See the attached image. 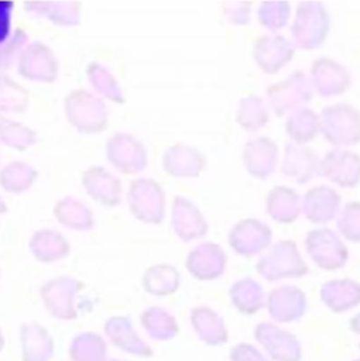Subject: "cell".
<instances>
[{"mask_svg": "<svg viewBox=\"0 0 360 361\" xmlns=\"http://www.w3.org/2000/svg\"><path fill=\"white\" fill-rule=\"evenodd\" d=\"M65 114L72 127L86 134L102 133L109 124V113L103 100L83 89L72 90L65 97Z\"/></svg>", "mask_w": 360, "mask_h": 361, "instance_id": "obj_1", "label": "cell"}, {"mask_svg": "<svg viewBox=\"0 0 360 361\" xmlns=\"http://www.w3.org/2000/svg\"><path fill=\"white\" fill-rule=\"evenodd\" d=\"M128 207L133 215L145 224H160L165 216V191L154 179L141 178L131 181Z\"/></svg>", "mask_w": 360, "mask_h": 361, "instance_id": "obj_2", "label": "cell"}, {"mask_svg": "<svg viewBox=\"0 0 360 361\" xmlns=\"http://www.w3.org/2000/svg\"><path fill=\"white\" fill-rule=\"evenodd\" d=\"M106 157L110 164L124 175L141 172L148 164L144 145L133 135L116 133L106 144Z\"/></svg>", "mask_w": 360, "mask_h": 361, "instance_id": "obj_3", "label": "cell"}, {"mask_svg": "<svg viewBox=\"0 0 360 361\" xmlns=\"http://www.w3.org/2000/svg\"><path fill=\"white\" fill-rule=\"evenodd\" d=\"M18 72L32 82L52 83L56 80L58 62L49 47L42 42L28 44L20 54Z\"/></svg>", "mask_w": 360, "mask_h": 361, "instance_id": "obj_4", "label": "cell"}, {"mask_svg": "<svg viewBox=\"0 0 360 361\" xmlns=\"http://www.w3.org/2000/svg\"><path fill=\"white\" fill-rule=\"evenodd\" d=\"M82 185L86 192L106 207L120 202L123 185L121 180L102 166H92L82 175Z\"/></svg>", "mask_w": 360, "mask_h": 361, "instance_id": "obj_5", "label": "cell"}, {"mask_svg": "<svg viewBox=\"0 0 360 361\" xmlns=\"http://www.w3.org/2000/svg\"><path fill=\"white\" fill-rule=\"evenodd\" d=\"M162 166L174 178L196 176L201 168V158L193 148L178 142L167 148Z\"/></svg>", "mask_w": 360, "mask_h": 361, "instance_id": "obj_6", "label": "cell"}, {"mask_svg": "<svg viewBox=\"0 0 360 361\" xmlns=\"http://www.w3.org/2000/svg\"><path fill=\"white\" fill-rule=\"evenodd\" d=\"M54 215L59 224L75 231H89L95 225L90 208L73 197L58 200L54 207Z\"/></svg>", "mask_w": 360, "mask_h": 361, "instance_id": "obj_7", "label": "cell"}, {"mask_svg": "<svg viewBox=\"0 0 360 361\" xmlns=\"http://www.w3.org/2000/svg\"><path fill=\"white\" fill-rule=\"evenodd\" d=\"M172 228L183 240H190L204 232L203 219L196 207L183 197H175L172 204Z\"/></svg>", "mask_w": 360, "mask_h": 361, "instance_id": "obj_8", "label": "cell"}, {"mask_svg": "<svg viewBox=\"0 0 360 361\" xmlns=\"http://www.w3.org/2000/svg\"><path fill=\"white\" fill-rule=\"evenodd\" d=\"M27 13L45 17L58 25L79 24V4L72 1H31L24 3Z\"/></svg>", "mask_w": 360, "mask_h": 361, "instance_id": "obj_9", "label": "cell"}, {"mask_svg": "<svg viewBox=\"0 0 360 361\" xmlns=\"http://www.w3.org/2000/svg\"><path fill=\"white\" fill-rule=\"evenodd\" d=\"M11 1H0V66H7L20 49H24L27 41L23 31L10 34L11 21Z\"/></svg>", "mask_w": 360, "mask_h": 361, "instance_id": "obj_10", "label": "cell"}, {"mask_svg": "<svg viewBox=\"0 0 360 361\" xmlns=\"http://www.w3.org/2000/svg\"><path fill=\"white\" fill-rule=\"evenodd\" d=\"M30 249L37 259L42 262H54L68 255L69 243L59 232L41 229L31 236Z\"/></svg>", "mask_w": 360, "mask_h": 361, "instance_id": "obj_11", "label": "cell"}, {"mask_svg": "<svg viewBox=\"0 0 360 361\" xmlns=\"http://www.w3.org/2000/svg\"><path fill=\"white\" fill-rule=\"evenodd\" d=\"M38 172L25 162H10L0 171V184L10 194H23L37 179Z\"/></svg>", "mask_w": 360, "mask_h": 361, "instance_id": "obj_12", "label": "cell"}, {"mask_svg": "<svg viewBox=\"0 0 360 361\" xmlns=\"http://www.w3.org/2000/svg\"><path fill=\"white\" fill-rule=\"evenodd\" d=\"M0 142L16 151H25L37 142V134L27 126L0 114Z\"/></svg>", "mask_w": 360, "mask_h": 361, "instance_id": "obj_13", "label": "cell"}, {"mask_svg": "<svg viewBox=\"0 0 360 361\" xmlns=\"http://www.w3.org/2000/svg\"><path fill=\"white\" fill-rule=\"evenodd\" d=\"M88 78L92 86L104 97L114 103H124L123 90L116 78L99 62H92L88 66Z\"/></svg>", "mask_w": 360, "mask_h": 361, "instance_id": "obj_14", "label": "cell"}, {"mask_svg": "<svg viewBox=\"0 0 360 361\" xmlns=\"http://www.w3.org/2000/svg\"><path fill=\"white\" fill-rule=\"evenodd\" d=\"M28 102V92L7 75L0 73V111L21 113L27 109Z\"/></svg>", "mask_w": 360, "mask_h": 361, "instance_id": "obj_15", "label": "cell"}, {"mask_svg": "<svg viewBox=\"0 0 360 361\" xmlns=\"http://www.w3.org/2000/svg\"><path fill=\"white\" fill-rule=\"evenodd\" d=\"M178 273L171 266H155L145 276V286L150 291L168 293L176 288Z\"/></svg>", "mask_w": 360, "mask_h": 361, "instance_id": "obj_16", "label": "cell"}, {"mask_svg": "<svg viewBox=\"0 0 360 361\" xmlns=\"http://www.w3.org/2000/svg\"><path fill=\"white\" fill-rule=\"evenodd\" d=\"M6 211H7V205H6L4 200L0 197V214H3V212H6Z\"/></svg>", "mask_w": 360, "mask_h": 361, "instance_id": "obj_17", "label": "cell"}]
</instances>
